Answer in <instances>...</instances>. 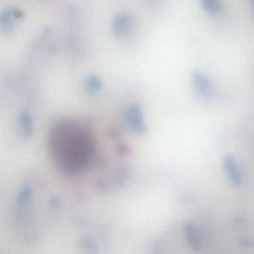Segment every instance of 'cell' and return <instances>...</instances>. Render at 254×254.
<instances>
[{
    "mask_svg": "<svg viewBox=\"0 0 254 254\" xmlns=\"http://www.w3.org/2000/svg\"><path fill=\"white\" fill-rule=\"evenodd\" d=\"M50 151L56 165L63 172L80 173L90 165L93 158V136L80 122L63 119L51 130Z\"/></svg>",
    "mask_w": 254,
    "mask_h": 254,
    "instance_id": "cell-1",
    "label": "cell"
},
{
    "mask_svg": "<svg viewBox=\"0 0 254 254\" xmlns=\"http://www.w3.org/2000/svg\"><path fill=\"white\" fill-rule=\"evenodd\" d=\"M191 81L197 94L204 100H211L215 97V90L210 78L202 71L195 70L191 73Z\"/></svg>",
    "mask_w": 254,
    "mask_h": 254,
    "instance_id": "cell-2",
    "label": "cell"
},
{
    "mask_svg": "<svg viewBox=\"0 0 254 254\" xmlns=\"http://www.w3.org/2000/svg\"><path fill=\"white\" fill-rule=\"evenodd\" d=\"M126 122L129 127L136 133H143L147 129L144 118V113L141 105L138 102H132L126 108Z\"/></svg>",
    "mask_w": 254,
    "mask_h": 254,
    "instance_id": "cell-3",
    "label": "cell"
},
{
    "mask_svg": "<svg viewBox=\"0 0 254 254\" xmlns=\"http://www.w3.org/2000/svg\"><path fill=\"white\" fill-rule=\"evenodd\" d=\"M132 26H133V21L131 16L126 13H119L113 19L111 29L114 36L121 38V37H125L130 32V30L132 29Z\"/></svg>",
    "mask_w": 254,
    "mask_h": 254,
    "instance_id": "cell-4",
    "label": "cell"
},
{
    "mask_svg": "<svg viewBox=\"0 0 254 254\" xmlns=\"http://www.w3.org/2000/svg\"><path fill=\"white\" fill-rule=\"evenodd\" d=\"M102 82L98 75L96 74H88L85 77L84 88L89 94H96L101 90Z\"/></svg>",
    "mask_w": 254,
    "mask_h": 254,
    "instance_id": "cell-5",
    "label": "cell"
},
{
    "mask_svg": "<svg viewBox=\"0 0 254 254\" xmlns=\"http://www.w3.org/2000/svg\"><path fill=\"white\" fill-rule=\"evenodd\" d=\"M201 7L203 10L210 15H218L222 11L221 0H200Z\"/></svg>",
    "mask_w": 254,
    "mask_h": 254,
    "instance_id": "cell-6",
    "label": "cell"
}]
</instances>
